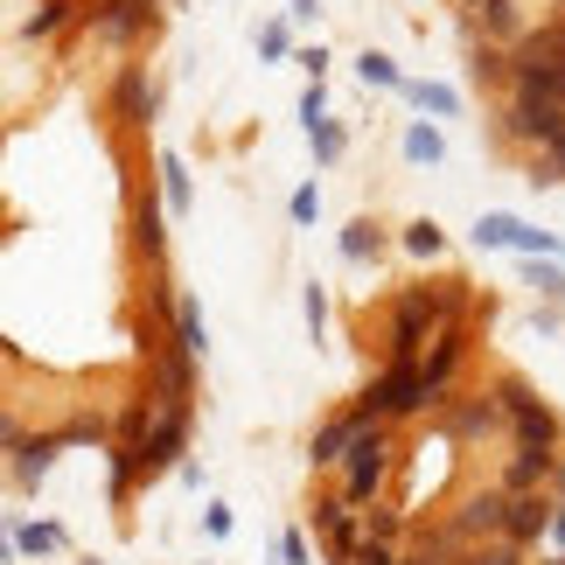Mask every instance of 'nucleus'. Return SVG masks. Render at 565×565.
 <instances>
[{
  "label": "nucleus",
  "mask_w": 565,
  "mask_h": 565,
  "mask_svg": "<svg viewBox=\"0 0 565 565\" xmlns=\"http://www.w3.org/2000/svg\"><path fill=\"white\" fill-rule=\"evenodd\" d=\"M461 552H468V537L454 531L447 516H433V524H419V531L405 537L398 558H405V565H461Z\"/></svg>",
  "instance_id": "nucleus-17"
},
{
  "label": "nucleus",
  "mask_w": 565,
  "mask_h": 565,
  "mask_svg": "<svg viewBox=\"0 0 565 565\" xmlns=\"http://www.w3.org/2000/svg\"><path fill=\"white\" fill-rule=\"evenodd\" d=\"M77 21L98 42H113V50H140V42L161 35V8H154V0H92V8H77Z\"/></svg>",
  "instance_id": "nucleus-5"
},
{
  "label": "nucleus",
  "mask_w": 565,
  "mask_h": 565,
  "mask_svg": "<svg viewBox=\"0 0 565 565\" xmlns=\"http://www.w3.org/2000/svg\"><path fill=\"white\" fill-rule=\"evenodd\" d=\"M356 77H363V84H377V92H398V84H405V77H398V63H391L384 50H363V56H356Z\"/></svg>",
  "instance_id": "nucleus-30"
},
{
  "label": "nucleus",
  "mask_w": 565,
  "mask_h": 565,
  "mask_svg": "<svg viewBox=\"0 0 565 565\" xmlns=\"http://www.w3.org/2000/svg\"><path fill=\"white\" fill-rule=\"evenodd\" d=\"M371 426H377V419H371V412H363L356 398L342 405V412H329V419L308 433V468H315V475H335V468H342V454H350Z\"/></svg>",
  "instance_id": "nucleus-7"
},
{
  "label": "nucleus",
  "mask_w": 565,
  "mask_h": 565,
  "mask_svg": "<svg viewBox=\"0 0 565 565\" xmlns=\"http://www.w3.org/2000/svg\"><path fill=\"white\" fill-rule=\"evenodd\" d=\"M552 503H558V516H565V461H558V475H552Z\"/></svg>",
  "instance_id": "nucleus-42"
},
{
  "label": "nucleus",
  "mask_w": 565,
  "mask_h": 565,
  "mask_svg": "<svg viewBox=\"0 0 565 565\" xmlns=\"http://www.w3.org/2000/svg\"><path fill=\"white\" fill-rule=\"evenodd\" d=\"M300 315H308V335L321 342V329H329V294H321V287H308V294H300Z\"/></svg>",
  "instance_id": "nucleus-34"
},
{
  "label": "nucleus",
  "mask_w": 565,
  "mask_h": 565,
  "mask_svg": "<svg viewBox=\"0 0 565 565\" xmlns=\"http://www.w3.org/2000/svg\"><path fill=\"white\" fill-rule=\"evenodd\" d=\"M56 433H63V447H105V440H113L105 412H71V419H63Z\"/></svg>",
  "instance_id": "nucleus-28"
},
{
  "label": "nucleus",
  "mask_w": 565,
  "mask_h": 565,
  "mask_svg": "<svg viewBox=\"0 0 565 565\" xmlns=\"http://www.w3.org/2000/svg\"><path fill=\"white\" fill-rule=\"evenodd\" d=\"M384 224H371V216H356L350 231H342V258H350V266H363V258H384Z\"/></svg>",
  "instance_id": "nucleus-25"
},
{
  "label": "nucleus",
  "mask_w": 565,
  "mask_h": 565,
  "mask_svg": "<svg viewBox=\"0 0 565 565\" xmlns=\"http://www.w3.org/2000/svg\"><path fill=\"white\" fill-rule=\"evenodd\" d=\"M308 531L321 537V552H329V565H335V558L363 537V510H350L335 489H315V495H308Z\"/></svg>",
  "instance_id": "nucleus-10"
},
{
  "label": "nucleus",
  "mask_w": 565,
  "mask_h": 565,
  "mask_svg": "<svg viewBox=\"0 0 565 565\" xmlns=\"http://www.w3.org/2000/svg\"><path fill=\"white\" fill-rule=\"evenodd\" d=\"M531 552H516V545H503V537H482V545H468L461 552V565H524Z\"/></svg>",
  "instance_id": "nucleus-32"
},
{
  "label": "nucleus",
  "mask_w": 565,
  "mask_h": 565,
  "mask_svg": "<svg viewBox=\"0 0 565 565\" xmlns=\"http://www.w3.org/2000/svg\"><path fill=\"white\" fill-rule=\"evenodd\" d=\"M495 134H503L510 147H531V154H537V147H552V140L565 134V113H558L552 98L503 92V98H495Z\"/></svg>",
  "instance_id": "nucleus-6"
},
{
  "label": "nucleus",
  "mask_w": 565,
  "mask_h": 565,
  "mask_svg": "<svg viewBox=\"0 0 565 565\" xmlns=\"http://www.w3.org/2000/svg\"><path fill=\"white\" fill-rule=\"evenodd\" d=\"M468 350H475L468 321H454V329H433V335H426V350H419V384L433 391V398H447V391H454V377H461Z\"/></svg>",
  "instance_id": "nucleus-8"
},
{
  "label": "nucleus",
  "mask_w": 565,
  "mask_h": 565,
  "mask_svg": "<svg viewBox=\"0 0 565 565\" xmlns=\"http://www.w3.org/2000/svg\"><path fill=\"white\" fill-rule=\"evenodd\" d=\"M454 8H461V14H468V0H454Z\"/></svg>",
  "instance_id": "nucleus-44"
},
{
  "label": "nucleus",
  "mask_w": 565,
  "mask_h": 565,
  "mask_svg": "<svg viewBox=\"0 0 565 565\" xmlns=\"http://www.w3.org/2000/svg\"><path fill=\"white\" fill-rule=\"evenodd\" d=\"M189 433H195V405H154V426H147L140 447H134L140 489H154L161 475H175V461L189 454Z\"/></svg>",
  "instance_id": "nucleus-3"
},
{
  "label": "nucleus",
  "mask_w": 565,
  "mask_h": 565,
  "mask_svg": "<svg viewBox=\"0 0 565 565\" xmlns=\"http://www.w3.org/2000/svg\"><path fill=\"white\" fill-rule=\"evenodd\" d=\"M279 558H287V565H315V552H308V531H279Z\"/></svg>",
  "instance_id": "nucleus-36"
},
{
  "label": "nucleus",
  "mask_w": 565,
  "mask_h": 565,
  "mask_svg": "<svg viewBox=\"0 0 565 565\" xmlns=\"http://www.w3.org/2000/svg\"><path fill=\"white\" fill-rule=\"evenodd\" d=\"M398 92H405V105H412V113H426V119H461V92H454V84H440V77L398 84Z\"/></svg>",
  "instance_id": "nucleus-21"
},
{
  "label": "nucleus",
  "mask_w": 565,
  "mask_h": 565,
  "mask_svg": "<svg viewBox=\"0 0 565 565\" xmlns=\"http://www.w3.org/2000/svg\"><path fill=\"white\" fill-rule=\"evenodd\" d=\"M203 531H210V537H231V503H210V510H203Z\"/></svg>",
  "instance_id": "nucleus-39"
},
{
  "label": "nucleus",
  "mask_w": 565,
  "mask_h": 565,
  "mask_svg": "<svg viewBox=\"0 0 565 565\" xmlns=\"http://www.w3.org/2000/svg\"><path fill=\"white\" fill-rule=\"evenodd\" d=\"M294 14H321V0H294Z\"/></svg>",
  "instance_id": "nucleus-43"
},
{
  "label": "nucleus",
  "mask_w": 565,
  "mask_h": 565,
  "mask_svg": "<svg viewBox=\"0 0 565 565\" xmlns=\"http://www.w3.org/2000/svg\"><path fill=\"white\" fill-rule=\"evenodd\" d=\"M558 565H565V558H558Z\"/></svg>",
  "instance_id": "nucleus-46"
},
{
  "label": "nucleus",
  "mask_w": 565,
  "mask_h": 565,
  "mask_svg": "<svg viewBox=\"0 0 565 565\" xmlns=\"http://www.w3.org/2000/svg\"><path fill=\"white\" fill-rule=\"evenodd\" d=\"M105 105H113V119H119V126H154L161 92H154V77H147V63H119V71H113V92H105Z\"/></svg>",
  "instance_id": "nucleus-13"
},
{
  "label": "nucleus",
  "mask_w": 565,
  "mask_h": 565,
  "mask_svg": "<svg viewBox=\"0 0 565 565\" xmlns=\"http://www.w3.org/2000/svg\"><path fill=\"white\" fill-rule=\"evenodd\" d=\"M14 440H21V419H14V412H8V405H0V454H8Z\"/></svg>",
  "instance_id": "nucleus-41"
},
{
  "label": "nucleus",
  "mask_w": 565,
  "mask_h": 565,
  "mask_svg": "<svg viewBox=\"0 0 565 565\" xmlns=\"http://www.w3.org/2000/svg\"><path fill=\"white\" fill-rule=\"evenodd\" d=\"M356 405L371 412L377 426H398V419H426L440 398L419 384V363H377V377L356 391Z\"/></svg>",
  "instance_id": "nucleus-2"
},
{
  "label": "nucleus",
  "mask_w": 565,
  "mask_h": 565,
  "mask_svg": "<svg viewBox=\"0 0 565 565\" xmlns=\"http://www.w3.org/2000/svg\"><path fill=\"white\" fill-rule=\"evenodd\" d=\"M398 147H405V161H412V168H440V161H447V134H440L433 119H412Z\"/></svg>",
  "instance_id": "nucleus-22"
},
{
  "label": "nucleus",
  "mask_w": 565,
  "mask_h": 565,
  "mask_svg": "<svg viewBox=\"0 0 565 565\" xmlns=\"http://www.w3.org/2000/svg\"><path fill=\"white\" fill-rule=\"evenodd\" d=\"M565 454H537V447H510L503 454V475H495V489L503 495H524V489H552Z\"/></svg>",
  "instance_id": "nucleus-18"
},
{
  "label": "nucleus",
  "mask_w": 565,
  "mask_h": 565,
  "mask_svg": "<svg viewBox=\"0 0 565 565\" xmlns=\"http://www.w3.org/2000/svg\"><path fill=\"white\" fill-rule=\"evenodd\" d=\"M287 216H294V224H315V216H321V189H315V182H300V189H294V203H287Z\"/></svg>",
  "instance_id": "nucleus-35"
},
{
  "label": "nucleus",
  "mask_w": 565,
  "mask_h": 565,
  "mask_svg": "<svg viewBox=\"0 0 565 565\" xmlns=\"http://www.w3.org/2000/svg\"><path fill=\"white\" fill-rule=\"evenodd\" d=\"M468 77L482 84L489 98H503L510 92V50L503 42H468Z\"/></svg>",
  "instance_id": "nucleus-20"
},
{
  "label": "nucleus",
  "mask_w": 565,
  "mask_h": 565,
  "mask_svg": "<svg viewBox=\"0 0 565 565\" xmlns=\"http://www.w3.org/2000/svg\"><path fill=\"white\" fill-rule=\"evenodd\" d=\"M105 426H113V440H105V447H140V433L154 426V398H147V391H140V398H126Z\"/></svg>",
  "instance_id": "nucleus-23"
},
{
  "label": "nucleus",
  "mask_w": 565,
  "mask_h": 565,
  "mask_svg": "<svg viewBox=\"0 0 565 565\" xmlns=\"http://www.w3.org/2000/svg\"><path fill=\"white\" fill-rule=\"evenodd\" d=\"M147 398L154 405H195V356H182L175 342L147 350Z\"/></svg>",
  "instance_id": "nucleus-12"
},
{
  "label": "nucleus",
  "mask_w": 565,
  "mask_h": 565,
  "mask_svg": "<svg viewBox=\"0 0 565 565\" xmlns=\"http://www.w3.org/2000/svg\"><path fill=\"white\" fill-rule=\"evenodd\" d=\"M308 147H315V161H321V168H335L350 140H342V126H335V119H315V126H308Z\"/></svg>",
  "instance_id": "nucleus-31"
},
{
  "label": "nucleus",
  "mask_w": 565,
  "mask_h": 565,
  "mask_svg": "<svg viewBox=\"0 0 565 565\" xmlns=\"http://www.w3.org/2000/svg\"><path fill=\"white\" fill-rule=\"evenodd\" d=\"M71 21H77V0H42V8L21 21V35H29V42H50L56 29H71Z\"/></svg>",
  "instance_id": "nucleus-26"
},
{
  "label": "nucleus",
  "mask_w": 565,
  "mask_h": 565,
  "mask_svg": "<svg viewBox=\"0 0 565 565\" xmlns=\"http://www.w3.org/2000/svg\"><path fill=\"white\" fill-rule=\"evenodd\" d=\"M56 454H63V433H21V440L8 447L14 489H42V482H50V468H56Z\"/></svg>",
  "instance_id": "nucleus-14"
},
{
  "label": "nucleus",
  "mask_w": 565,
  "mask_h": 565,
  "mask_svg": "<svg viewBox=\"0 0 565 565\" xmlns=\"http://www.w3.org/2000/svg\"><path fill=\"white\" fill-rule=\"evenodd\" d=\"M552 516H558L552 489H524V495H503V545H516V552H537V545L552 537Z\"/></svg>",
  "instance_id": "nucleus-9"
},
{
  "label": "nucleus",
  "mask_w": 565,
  "mask_h": 565,
  "mask_svg": "<svg viewBox=\"0 0 565 565\" xmlns=\"http://www.w3.org/2000/svg\"><path fill=\"white\" fill-rule=\"evenodd\" d=\"M315 119H329V92H321V84L300 92V126H315Z\"/></svg>",
  "instance_id": "nucleus-37"
},
{
  "label": "nucleus",
  "mask_w": 565,
  "mask_h": 565,
  "mask_svg": "<svg viewBox=\"0 0 565 565\" xmlns=\"http://www.w3.org/2000/svg\"><path fill=\"white\" fill-rule=\"evenodd\" d=\"M258 56H266V63L287 56V29H279V21H266V29H258Z\"/></svg>",
  "instance_id": "nucleus-38"
},
{
  "label": "nucleus",
  "mask_w": 565,
  "mask_h": 565,
  "mask_svg": "<svg viewBox=\"0 0 565 565\" xmlns=\"http://www.w3.org/2000/svg\"><path fill=\"white\" fill-rule=\"evenodd\" d=\"M475 245H489V252H524V258H558V237H552V231H531L524 216H510V210L475 216Z\"/></svg>",
  "instance_id": "nucleus-11"
},
{
  "label": "nucleus",
  "mask_w": 565,
  "mask_h": 565,
  "mask_svg": "<svg viewBox=\"0 0 565 565\" xmlns=\"http://www.w3.org/2000/svg\"><path fill=\"white\" fill-rule=\"evenodd\" d=\"M454 531L468 537V545H482V537H503V489H475V495H461V503H454V516H447Z\"/></svg>",
  "instance_id": "nucleus-15"
},
{
  "label": "nucleus",
  "mask_w": 565,
  "mask_h": 565,
  "mask_svg": "<svg viewBox=\"0 0 565 565\" xmlns=\"http://www.w3.org/2000/svg\"><path fill=\"white\" fill-rule=\"evenodd\" d=\"M524 29H531V21H524V0H468V35L475 42H503V50H510Z\"/></svg>",
  "instance_id": "nucleus-16"
},
{
  "label": "nucleus",
  "mask_w": 565,
  "mask_h": 565,
  "mask_svg": "<svg viewBox=\"0 0 565 565\" xmlns=\"http://www.w3.org/2000/svg\"><path fill=\"white\" fill-rule=\"evenodd\" d=\"M426 426L440 433V440H454V447H482V440L503 433V412L489 405V391H447V398L426 412Z\"/></svg>",
  "instance_id": "nucleus-4"
},
{
  "label": "nucleus",
  "mask_w": 565,
  "mask_h": 565,
  "mask_svg": "<svg viewBox=\"0 0 565 565\" xmlns=\"http://www.w3.org/2000/svg\"><path fill=\"white\" fill-rule=\"evenodd\" d=\"M134 252L161 273L168 258V231H161V195H134Z\"/></svg>",
  "instance_id": "nucleus-19"
},
{
  "label": "nucleus",
  "mask_w": 565,
  "mask_h": 565,
  "mask_svg": "<svg viewBox=\"0 0 565 565\" xmlns=\"http://www.w3.org/2000/svg\"><path fill=\"white\" fill-rule=\"evenodd\" d=\"M398 245H405L412 258H440V252H447V231L433 224V216H419V224H405V231H398Z\"/></svg>",
  "instance_id": "nucleus-29"
},
{
  "label": "nucleus",
  "mask_w": 565,
  "mask_h": 565,
  "mask_svg": "<svg viewBox=\"0 0 565 565\" xmlns=\"http://www.w3.org/2000/svg\"><path fill=\"white\" fill-rule=\"evenodd\" d=\"M300 71H308V84H321V71H329V50H321V42H315V50H300Z\"/></svg>",
  "instance_id": "nucleus-40"
},
{
  "label": "nucleus",
  "mask_w": 565,
  "mask_h": 565,
  "mask_svg": "<svg viewBox=\"0 0 565 565\" xmlns=\"http://www.w3.org/2000/svg\"><path fill=\"white\" fill-rule=\"evenodd\" d=\"M154 168H161V203L175 210V216H189V203H195V189H189V168H182V154H161Z\"/></svg>",
  "instance_id": "nucleus-27"
},
{
  "label": "nucleus",
  "mask_w": 565,
  "mask_h": 565,
  "mask_svg": "<svg viewBox=\"0 0 565 565\" xmlns=\"http://www.w3.org/2000/svg\"><path fill=\"white\" fill-rule=\"evenodd\" d=\"M558 14H565V0H558Z\"/></svg>",
  "instance_id": "nucleus-45"
},
{
  "label": "nucleus",
  "mask_w": 565,
  "mask_h": 565,
  "mask_svg": "<svg viewBox=\"0 0 565 565\" xmlns=\"http://www.w3.org/2000/svg\"><path fill=\"white\" fill-rule=\"evenodd\" d=\"M531 287L558 308V300H565V266H552V258H531Z\"/></svg>",
  "instance_id": "nucleus-33"
},
{
  "label": "nucleus",
  "mask_w": 565,
  "mask_h": 565,
  "mask_svg": "<svg viewBox=\"0 0 565 565\" xmlns=\"http://www.w3.org/2000/svg\"><path fill=\"white\" fill-rule=\"evenodd\" d=\"M398 482V447H391V426H371L363 440L342 454V468H335V495L350 510H371L384 503V489Z\"/></svg>",
  "instance_id": "nucleus-1"
},
{
  "label": "nucleus",
  "mask_w": 565,
  "mask_h": 565,
  "mask_svg": "<svg viewBox=\"0 0 565 565\" xmlns=\"http://www.w3.org/2000/svg\"><path fill=\"white\" fill-rule=\"evenodd\" d=\"M14 558H56L71 537H63V524H14Z\"/></svg>",
  "instance_id": "nucleus-24"
}]
</instances>
